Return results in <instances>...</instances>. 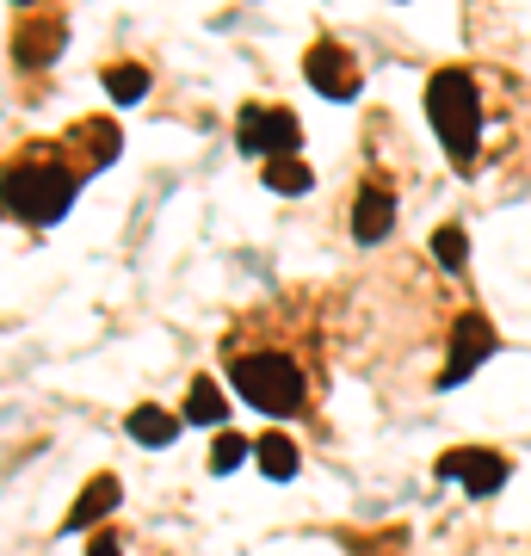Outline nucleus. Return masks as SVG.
<instances>
[{
	"label": "nucleus",
	"instance_id": "nucleus-18",
	"mask_svg": "<svg viewBox=\"0 0 531 556\" xmlns=\"http://www.w3.org/2000/svg\"><path fill=\"white\" fill-rule=\"evenodd\" d=\"M248 452H254V445H248L241 433H229V427H223L217 445H211V470H217V477H229V470H236V464H241Z\"/></svg>",
	"mask_w": 531,
	"mask_h": 556
},
{
	"label": "nucleus",
	"instance_id": "nucleus-14",
	"mask_svg": "<svg viewBox=\"0 0 531 556\" xmlns=\"http://www.w3.org/2000/svg\"><path fill=\"white\" fill-rule=\"evenodd\" d=\"M260 179H266L273 192H285V199H303V192L315 186L309 161H296V155H285V161H266V167H260Z\"/></svg>",
	"mask_w": 531,
	"mask_h": 556
},
{
	"label": "nucleus",
	"instance_id": "nucleus-3",
	"mask_svg": "<svg viewBox=\"0 0 531 556\" xmlns=\"http://www.w3.org/2000/svg\"><path fill=\"white\" fill-rule=\"evenodd\" d=\"M229 383H236V396L248 402V408H260V415L273 420H291L303 415V402H309V378H303V365H296L291 353H236L229 358Z\"/></svg>",
	"mask_w": 531,
	"mask_h": 556
},
{
	"label": "nucleus",
	"instance_id": "nucleus-17",
	"mask_svg": "<svg viewBox=\"0 0 531 556\" xmlns=\"http://www.w3.org/2000/svg\"><path fill=\"white\" fill-rule=\"evenodd\" d=\"M433 260L445 266V273H464V266H470V236H464L457 223H439L433 229Z\"/></svg>",
	"mask_w": 531,
	"mask_h": 556
},
{
	"label": "nucleus",
	"instance_id": "nucleus-10",
	"mask_svg": "<svg viewBox=\"0 0 531 556\" xmlns=\"http://www.w3.org/2000/svg\"><path fill=\"white\" fill-rule=\"evenodd\" d=\"M118 507V477H93L87 489H80V501L68 507V519H62V532H87V526H99V519Z\"/></svg>",
	"mask_w": 531,
	"mask_h": 556
},
{
	"label": "nucleus",
	"instance_id": "nucleus-4",
	"mask_svg": "<svg viewBox=\"0 0 531 556\" xmlns=\"http://www.w3.org/2000/svg\"><path fill=\"white\" fill-rule=\"evenodd\" d=\"M236 149L241 155H260V161H285L303 149V124H296V112H285V105H241L236 112Z\"/></svg>",
	"mask_w": 531,
	"mask_h": 556
},
{
	"label": "nucleus",
	"instance_id": "nucleus-8",
	"mask_svg": "<svg viewBox=\"0 0 531 556\" xmlns=\"http://www.w3.org/2000/svg\"><path fill=\"white\" fill-rule=\"evenodd\" d=\"M390 229H395L390 186H383V179H365L358 199H353V241L358 248H377V241H390Z\"/></svg>",
	"mask_w": 531,
	"mask_h": 556
},
{
	"label": "nucleus",
	"instance_id": "nucleus-11",
	"mask_svg": "<svg viewBox=\"0 0 531 556\" xmlns=\"http://www.w3.org/2000/svg\"><path fill=\"white\" fill-rule=\"evenodd\" d=\"M124 433L155 452V445H174V439H179V415H167V408H155V402H142V408H130Z\"/></svg>",
	"mask_w": 531,
	"mask_h": 556
},
{
	"label": "nucleus",
	"instance_id": "nucleus-2",
	"mask_svg": "<svg viewBox=\"0 0 531 556\" xmlns=\"http://www.w3.org/2000/svg\"><path fill=\"white\" fill-rule=\"evenodd\" d=\"M427 124L439 130L445 155H452L457 174L476 167V149H482V93H476L470 68H439L427 80Z\"/></svg>",
	"mask_w": 531,
	"mask_h": 556
},
{
	"label": "nucleus",
	"instance_id": "nucleus-15",
	"mask_svg": "<svg viewBox=\"0 0 531 556\" xmlns=\"http://www.w3.org/2000/svg\"><path fill=\"white\" fill-rule=\"evenodd\" d=\"M105 93H112V105H137L142 93H149V68H142V62H112V68H105Z\"/></svg>",
	"mask_w": 531,
	"mask_h": 556
},
{
	"label": "nucleus",
	"instance_id": "nucleus-19",
	"mask_svg": "<svg viewBox=\"0 0 531 556\" xmlns=\"http://www.w3.org/2000/svg\"><path fill=\"white\" fill-rule=\"evenodd\" d=\"M87 556H124V544H118V538H93V551H87Z\"/></svg>",
	"mask_w": 531,
	"mask_h": 556
},
{
	"label": "nucleus",
	"instance_id": "nucleus-9",
	"mask_svg": "<svg viewBox=\"0 0 531 556\" xmlns=\"http://www.w3.org/2000/svg\"><path fill=\"white\" fill-rule=\"evenodd\" d=\"M62 149H68V155L87 149V174H99V167H112V155H118V124H112V118H87V124L68 130Z\"/></svg>",
	"mask_w": 531,
	"mask_h": 556
},
{
	"label": "nucleus",
	"instance_id": "nucleus-12",
	"mask_svg": "<svg viewBox=\"0 0 531 556\" xmlns=\"http://www.w3.org/2000/svg\"><path fill=\"white\" fill-rule=\"evenodd\" d=\"M62 50V13H50V20H25L20 25V62H31V68H43V62Z\"/></svg>",
	"mask_w": 531,
	"mask_h": 556
},
{
	"label": "nucleus",
	"instance_id": "nucleus-16",
	"mask_svg": "<svg viewBox=\"0 0 531 556\" xmlns=\"http://www.w3.org/2000/svg\"><path fill=\"white\" fill-rule=\"evenodd\" d=\"M254 457H260V470H266L273 482H291L296 464H303V457H296V445H291L285 433H266V439L254 445Z\"/></svg>",
	"mask_w": 531,
	"mask_h": 556
},
{
	"label": "nucleus",
	"instance_id": "nucleus-5",
	"mask_svg": "<svg viewBox=\"0 0 531 556\" xmlns=\"http://www.w3.org/2000/svg\"><path fill=\"white\" fill-rule=\"evenodd\" d=\"M494 346H501V334H494V321L482 316V309L457 316V328H452V358H445V371H439V390H457V383L470 378L476 365H489Z\"/></svg>",
	"mask_w": 531,
	"mask_h": 556
},
{
	"label": "nucleus",
	"instance_id": "nucleus-1",
	"mask_svg": "<svg viewBox=\"0 0 531 556\" xmlns=\"http://www.w3.org/2000/svg\"><path fill=\"white\" fill-rule=\"evenodd\" d=\"M80 179L87 174L75 167V155H62L50 142H25L7 161V211L20 223H31V229H50V223L68 217Z\"/></svg>",
	"mask_w": 531,
	"mask_h": 556
},
{
	"label": "nucleus",
	"instance_id": "nucleus-7",
	"mask_svg": "<svg viewBox=\"0 0 531 556\" xmlns=\"http://www.w3.org/2000/svg\"><path fill=\"white\" fill-rule=\"evenodd\" d=\"M303 75H309V87L315 93H328V100H358V62L340 50L334 38H321V43H309V56H303Z\"/></svg>",
	"mask_w": 531,
	"mask_h": 556
},
{
	"label": "nucleus",
	"instance_id": "nucleus-13",
	"mask_svg": "<svg viewBox=\"0 0 531 556\" xmlns=\"http://www.w3.org/2000/svg\"><path fill=\"white\" fill-rule=\"evenodd\" d=\"M223 415H229L223 383L217 378H192V390H186V420H198V427H223Z\"/></svg>",
	"mask_w": 531,
	"mask_h": 556
},
{
	"label": "nucleus",
	"instance_id": "nucleus-6",
	"mask_svg": "<svg viewBox=\"0 0 531 556\" xmlns=\"http://www.w3.org/2000/svg\"><path fill=\"white\" fill-rule=\"evenodd\" d=\"M433 470H439L445 482H464L476 501H482V495H501V489H507V457L489 452V445H452V452L439 457Z\"/></svg>",
	"mask_w": 531,
	"mask_h": 556
}]
</instances>
